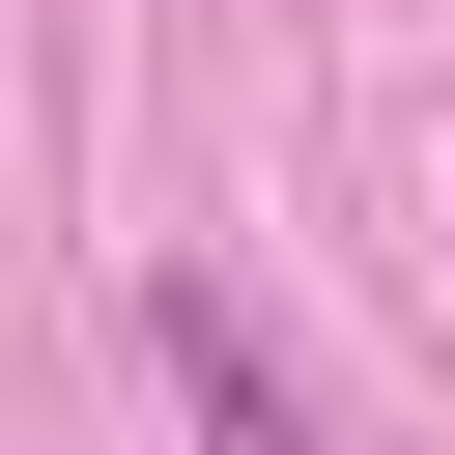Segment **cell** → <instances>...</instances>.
<instances>
[{
	"label": "cell",
	"instance_id": "6da1fadb",
	"mask_svg": "<svg viewBox=\"0 0 455 455\" xmlns=\"http://www.w3.org/2000/svg\"><path fill=\"white\" fill-rule=\"evenodd\" d=\"M171 398H199V455H341V427H313V370H284V341H256L228 284L171 313Z\"/></svg>",
	"mask_w": 455,
	"mask_h": 455
}]
</instances>
